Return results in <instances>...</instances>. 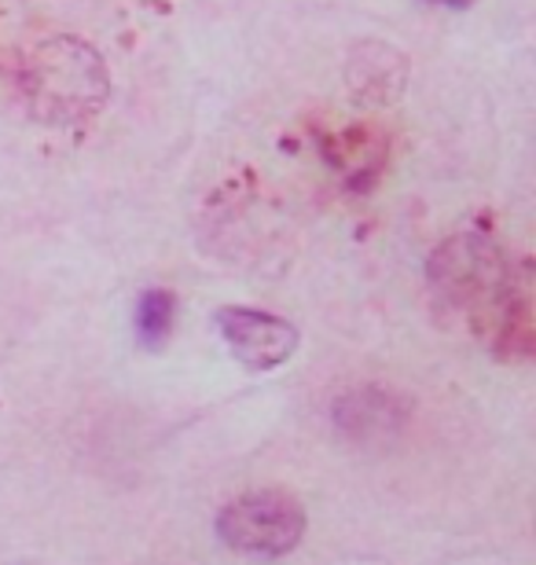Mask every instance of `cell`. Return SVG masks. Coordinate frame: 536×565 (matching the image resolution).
I'll return each instance as SVG.
<instances>
[{
	"instance_id": "obj_4",
	"label": "cell",
	"mask_w": 536,
	"mask_h": 565,
	"mask_svg": "<svg viewBox=\"0 0 536 565\" xmlns=\"http://www.w3.org/2000/svg\"><path fill=\"white\" fill-rule=\"evenodd\" d=\"M408 63L401 49L386 41H364L349 52L346 63V88L349 99L360 107H390L404 93Z\"/></svg>"
},
{
	"instance_id": "obj_5",
	"label": "cell",
	"mask_w": 536,
	"mask_h": 565,
	"mask_svg": "<svg viewBox=\"0 0 536 565\" xmlns=\"http://www.w3.org/2000/svg\"><path fill=\"white\" fill-rule=\"evenodd\" d=\"M174 327V294L169 290H147L136 305V331H140L147 349H158Z\"/></svg>"
},
{
	"instance_id": "obj_6",
	"label": "cell",
	"mask_w": 536,
	"mask_h": 565,
	"mask_svg": "<svg viewBox=\"0 0 536 565\" xmlns=\"http://www.w3.org/2000/svg\"><path fill=\"white\" fill-rule=\"evenodd\" d=\"M433 4H449V8H466L471 0H433Z\"/></svg>"
},
{
	"instance_id": "obj_3",
	"label": "cell",
	"mask_w": 536,
	"mask_h": 565,
	"mask_svg": "<svg viewBox=\"0 0 536 565\" xmlns=\"http://www.w3.org/2000/svg\"><path fill=\"white\" fill-rule=\"evenodd\" d=\"M217 331L232 349V356L246 371H272L298 353V327L287 323L283 316L243 309V305H224L217 312Z\"/></svg>"
},
{
	"instance_id": "obj_1",
	"label": "cell",
	"mask_w": 536,
	"mask_h": 565,
	"mask_svg": "<svg viewBox=\"0 0 536 565\" xmlns=\"http://www.w3.org/2000/svg\"><path fill=\"white\" fill-rule=\"evenodd\" d=\"M30 110L52 126H77L99 115L111 96L107 63L77 38H52L38 44L22 71Z\"/></svg>"
},
{
	"instance_id": "obj_2",
	"label": "cell",
	"mask_w": 536,
	"mask_h": 565,
	"mask_svg": "<svg viewBox=\"0 0 536 565\" xmlns=\"http://www.w3.org/2000/svg\"><path fill=\"white\" fill-rule=\"evenodd\" d=\"M217 536L228 551L250 558H283L305 536V507L280 489L246 492L221 507Z\"/></svg>"
}]
</instances>
